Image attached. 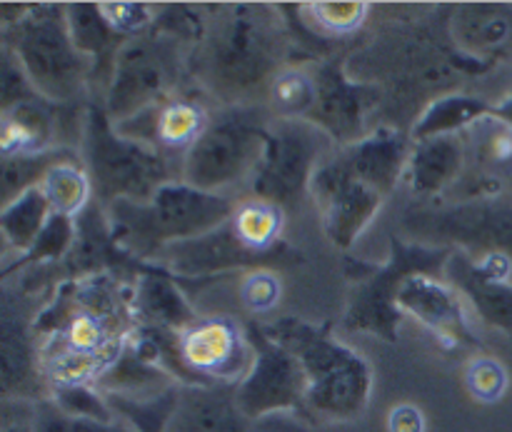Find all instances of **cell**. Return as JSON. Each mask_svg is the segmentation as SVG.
Instances as JSON below:
<instances>
[{"instance_id":"9a60e30c","label":"cell","mask_w":512,"mask_h":432,"mask_svg":"<svg viewBox=\"0 0 512 432\" xmlns=\"http://www.w3.org/2000/svg\"><path fill=\"white\" fill-rule=\"evenodd\" d=\"M505 123H508L510 128H512V100L508 103V120H505Z\"/></svg>"},{"instance_id":"7c38bea8","label":"cell","mask_w":512,"mask_h":432,"mask_svg":"<svg viewBox=\"0 0 512 432\" xmlns=\"http://www.w3.org/2000/svg\"><path fill=\"white\" fill-rule=\"evenodd\" d=\"M98 13L110 28L125 35L140 33L150 23V18H153V13L145 5L138 3H103L98 8Z\"/></svg>"},{"instance_id":"8992f818","label":"cell","mask_w":512,"mask_h":432,"mask_svg":"<svg viewBox=\"0 0 512 432\" xmlns=\"http://www.w3.org/2000/svg\"><path fill=\"white\" fill-rule=\"evenodd\" d=\"M88 180L73 165H55L45 173L43 198L55 213L73 215L88 200Z\"/></svg>"},{"instance_id":"4fadbf2b","label":"cell","mask_w":512,"mask_h":432,"mask_svg":"<svg viewBox=\"0 0 512 432\" xmlns=\"http://www.w3.org/2000/svg\"><path fill=\"white\" fill-rule=\"evenodd\" d=\"M385 425H388V432H428L425 413L415 403L393 405Z\"/></svg>"},{"instance_id":"8fae6325","label":"cell","mask_w":512,"mask_h":432,"mask_svg":"<svg viewBox=\"0 0 512 432\" xmlns=\"http://www.w3.org/2000/svg\"><path fill=\"white\" fill-rule=\"evenodd\" d=\"M480 158L500 173L512 170V128L505 120H493L480 130Z\"/></svg>"},{"instance_id":"30bf717a","label":"cell","mask_w":512,"mask_h":432,"mask_svg":"<svg viewBox=\"0 0 512 432\" xmlns=\"http://www.w3.org/2000/svg\"><path fill=\"white\" fill-rule=\"evenodd\" d=\"M308 15L315 25L333 35H350L368 18L365 3H310Z\"/></svg>"},{"instance_id":"6da1fadb","label":"cell","mask_w":512,"mask_h":432,"mask_svg":"<svg viewBox=\"0 0 512 432\" xmlns=\"http://www.w3.org/2000/svg\"><path fill=\"white\" fill-rule=\"evenodd\" d=\"M123 328L110 313L80 308L70 315L48 350H43V375L60 393L88 390L103 378L123 353Z\"/></svg>"},{"instance_id":"5b68a950","label":"cell","mask_w":512,"mask_h":432,"mask_svg":"<svg viewBox=\"0 0 512 432\" xmlns=\"http://www.w3.org/2000/svg\"><path fill=\"white\" fill-rule=\"evenodd\" d=\"M318 98V85L310 78V73L300 68H285L280 70L270 85V103L280 115H295L308 113Z\"/></svg>"},{"instance_id":"5bb4252c","label":"cell","mask_w":512,"mask_h":432,"mask_svg":"<svg viewBox=\"0 0 512 432\" xmlns=\"http://www.w3.org/2000/svg\"><path fill=\"white\" fill-rule=\"evenodd\" d=\"M480 270H483L485 278L490 283H508V278L512 275V260L505 253H490L485 255V260L480 263Z\"/></svg>"},{"instance_id":"277c9868","label":"cell","mask_w":512,"mask_h":432,"mask_svg":"<svg viewBox=\"0 0 512 432\" xmlns=\"http://www.w3.org/2000/svg\"><path fill=\"white\" fill-rule=\"evenodd\" d=\"M205 125H208V115L200 105L190 100H170L155 115V143L160 148L180 153L198 143L200 135L205 133Z\"/></svg>"},{"instance_id":"52a82bcc","label":"cell","mask_w":512,"mask_h":432,"mask_svg":"<svg viewBox=\"0 0 512 432\" xmlns=\"http://www.w3.org/2000/svg\"><path fill=\"white\" fill-rule=\"evenodd\" d=\"M45 148V128L35 115L23 113H5L3 125H0V153L5 160L33 155Z\"/></svg>"},{"instance_id":"ba28073f","label":"cell","mask_w":512,"mask_h":432,"mask_svg":"<svg viewBox=\"0 0 512 432\" xmlns=\"http://www.w3.org/2000/svg\"><path fill=\"white\" fill-rule=\"evenodd\" d=\"M465 388L480 405H495L505 398L510 388V375L500 360L480 355L465 368Z\"/></svg>"},{"instance_id":"3957f363","label":"cell","mask_w":512,"mask_h":432,"mask_svg":"<svg viewBox=\"0 0 512 432\" xmlns=\"http://www.w3.org/2000/svg\"><path fill=\"white\" fill-rule=\"evenodd\" d=\"M230 228H233L235 240L245 250L263 253V250L273 248L280 240V235H283L285 215L280 210V205L270 203V200H245V203H240L233 210Z\"/></svg>"},{"instance_id":"9c48e42d","label":"cell","mask_w":512,"mask_h":432,"mask_svg":"<svg viewBox=\"0 0 512 432\" xmlns=\"http://www.w3.org/2000/svg\"><path fill=\"white\" fill-rule=\"evenodd\" d=\"M283 300V280L273 270H253L240 283V303L248 313L268 315Z\"/></svg>"},{"instance_id":"7a4b0ae2","label":"cell","mask_w":512,"mask_h":432,"mask_svg":"<svg viewBox=\"0 0 512 432\" xmlns=\"http://www.w3.org/2000/svg\"><path fill=\"white\" fill-rule=\"evenodd\" d=\"M178 353L190 373L220 383H235L250 368L243 330L225 315H210L185 325L178 338Z\"/></svg>"}]
</instances>
